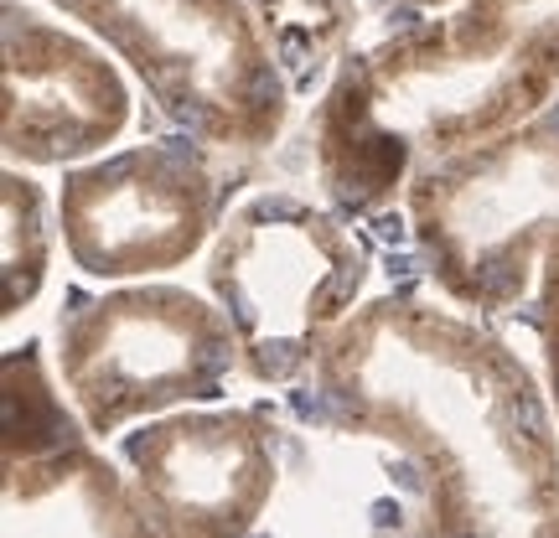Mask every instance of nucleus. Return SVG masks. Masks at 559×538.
Masks as SVG:
<instances>
[{
    "label": "nucleus",
    "mask_w": 559,
    "mask_h": 538,
    "mask_svg": "<svg viewBox=\"0 0 559 538\" xmlns=\"http://www.w3.org/2000/svg\"><path fill=\"white\" fill-rule=\"evenodd\" d=\"M326 429L388 445L435 538L559 533V414L539 367L477 321L415 301L347 316L311 363Z\"/></svg>",
    "instance_id": "1"
},
{
    "label": "nucleus",
    "mask_w": 559,
    "mask_h": 538,
    "mask_svg": "<svg viewBox=\"0 0 559 538\" xmlns=\"http://www.w3.org/2000/svg\"><path fill=\"white\" fill-rule=\"evenodd\" d=\"M52 373L83 429L114 445L171 409L223 404L243 378V352L223 305L181 285H129L63 301Z\"/></svg>",
    "instance_id": "2"
},
{
    "label": "nucleus",
    "mask_w": 559,
    "mask_h": 538,
    "mask_svg": "<svg viewBox=\"0 0 559 538\" xmlns=\"http://www.w3.org/2000/svg\"><path fill=\"white\" fill-rule=\"evenodd\" d=\"M363 249L332 218L290 197H259L212 249L208 285L239 332L243 378L285 388L311 373L321 342L352 316Z\"/></svg>",
    "instance_id": "3"
},
{
    "label": "nucleus",
    "mask_w": 559,
    "mask_h": 538,
    "mask_svg": "<svg viewBox=\"0 0 559 538\" xmlns=\"http://www.w3.org/2000/svg\"><path fill=\"white\" fill-rule=\"evenodd\" d=\"M0 538H171L119 456L83 429L36 347L5 352Z\"/></svg>",
    "instance_id": "4"
},
{
    "label": "nucleus",
    "mask_w": 559,
    "mask_h": 538,
    "mask_svg": "<svg viewBox=\"0 0 559 538\" xmlns=\"http://www.w3.org/2000/svg\"><path fill=\"white\" fill-rule=\"evenodd\" d=\"M140 67L197 140H264L280 119V63L259 52L239 0H63Z\"/></svg>",
    "instance_id": "5"
},
{
    "label": "nucleus",
    "mask_w": 559,
    "mask_h": 538,
    "mask_svg": "<svg viewBox=\"0 0 559 538\" xmlns=\"http://www.w3.org/2000/svg\"><path fill=\"white\" fill-rule=\"evenodd\" d=\"M285 429L264 404H192L125 429L114 456L171 538H254L285 487Z\"/></svg>",
    "instance_id": "6"
},
{
    "label": "nucleus",
    "mask_w": 559,
    "mask_h": 538,
    "mask_svg": "<svg viewBox=\"0 0 559 538\" xmlns=\"http://www.w3.org/2000/svg\"><path fill=\"white\" fill-rule=\"evenodd\" d=\"M212 187L187 140H156L63 187V238L83 274L135 280L187 264L208 233Z\"/></svg>",
    "instance_id": "7"
},
{
    "label": "nucleus",
    "mask_w": 559,
    "mask_h": 538,
    "mask_svg": "<svg viewBox=\"0 0 559 538\" xmlns=\"http://www.w3.org/2000/svg\"><path fill=\"white\" fill-rule=\"evenodd\" d=\"M5 150L11 160L88 156L125 125V83L67 32L5 11Z\"/></svg>",
    "instance_id": "8"
},
{
    "label": "nucleus",
    "mask_w": 559,
    "mask_h": 538,
    "mask_svg": "<svg viewBox=\"0 0 559 538\" xmlns=\"http://www.w3.org/2000/svg\"><path fill=\"white\" fill-rule=\"evenodd\" d=\"M42 202H36L32 181H5V280H11V311L5 316L16 321L26 305L36 301L42 290V274H47V253H42Z\"/></svg>",
    "instance_id": "9"
},
{
    "label": "nucleus",
    "mask_w": 559,
    "mask_h": 538,
    "mask_svg": "<svg viewBox=\"0 0 559 538\" xmlns=\"http://www.w3.org/2000/svg\"><path fill=\"white\" fill-rule=\"evenodd\" d=\"M549 538H559V533H549Z\"/></svg>",
    "instance_id": "10"
}]
</instances>
